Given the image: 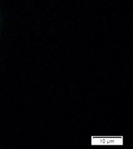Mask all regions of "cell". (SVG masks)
I'll list each match as a JSON object with an SVG mask.
<instances>
[{"label": "cell", "instance_id": "1", "mask_svg": "<svg viewBox=\"0 0 133 149\" xmlns=\"http://www.w3.org/2000/svg\"><path fill=\"white\" fill-rule=\"evenodd\" d=\"M0 31H1V18H0Z\"/></svg>", "mask_w": 133, "mask_h": 149}]
</instances>
